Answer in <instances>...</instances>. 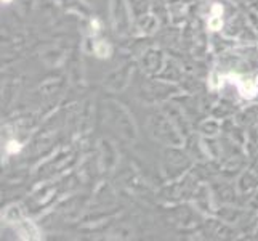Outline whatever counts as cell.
Returning <instances> with one entry per match:
<instances>
[{"instance_id": "6da1fadb", "label": "cell", "mask_w": 258, "mask_h": 241, "mask_svg": "<svg viewBox=\"0 0 258 241\" xmlns=\"http://www.w3.org/2000/svg\"><path fill=\"white\" fill-rule=\"evenodd\" d=\"M221 13H223V8H221L220 5L212 7V18L209 20V28L212 31H218L221 26H223V21H221Z\"/></svg>"}, {"instance_id": "7a4b0ae2", "label": "cell", "mask_w": 258, "mask_h": 241, "mask_svg": "<svg viewBox=\"0 0 258 241\" xmlns=\"http://www.w3.org/2000/svg\"><path fill=\"white\" fill-rule=\"evenodd\" d=\"M239 92L244 98H253L256 95V85L250 80H244V82H239Z\"/></svg>"}, {"instance_id": "3957f363", "label": "cell", "mask_w": 258, "mask_h": 241, "mask_svg": "<svg viewBox=\"0 0 258 241\" xmlns=\"http://www.w3.org/2000/svg\"><path fill=\"white\" fill-rule=\"evenodd\" d=\"M21 150V147H20V143L18 141H10V143L7 145V151L8 153H16V151H20Z\"/></svg>"}, {"instance_id": "277c9868", "label": "cell", "mask_w": 258, "mask_h": 241, "mask_svg": "<svg viewBox=\"0 0 258 241\" xmlns=\"http://www.w3.org/2000/svg\"><path fill=\"white\" fill-rule=\"evenodd\" d=\"M98 53H100L101 57H108L106 55V53H108V47H104L103 43H100V45H98Z\"/></svg>"}, {"instance_id": "5b68a950", "label": "cell", "mask_w": 258, "mask_h": 241, "mask_svg": "<svg viewBox=\"0 0 258 241\" xmlns=\"http://www.w3.org/2000/svg\"><path fill=\"white\" fill-rule=\"evenodd\" d=\"M12 0H2V4H10Z\"/></svg>"}, {"instance_id": "8992f818", "label": "cell", "mask_w": 258, "mask_h": 241, "mask_svg": "<svg viewBox=\"0 0 258 241\" xmlns=\"http://www.w3.org/2000/svg\"><path fill=\"white\" fill-rule=\"evenodd\" d=\"M256 82H258V77H256Z\"/></svg>"}]
</instances>
